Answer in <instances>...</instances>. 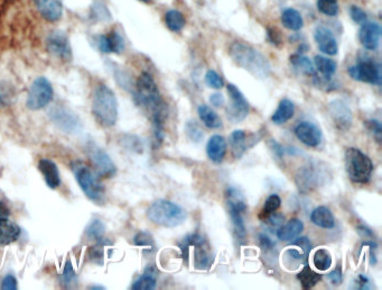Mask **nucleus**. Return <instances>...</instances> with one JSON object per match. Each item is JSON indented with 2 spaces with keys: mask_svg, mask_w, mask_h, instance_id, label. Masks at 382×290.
<instances>
[{
  "mask_svg": "<svg viewBox=\"0 0 382 290\" xmlns=\"http://www.w3.org/2000/svg\"><path fill=\"white\" fill-rule=\"evenodd\" d=\"M229 53L234 62L256 78L267 79L270 77L272 72L270 61L253 46L243 42H234L230 46Z\"/></svg>",
  "mask_w": 382,
  "mask_h": 290,
  "instance_id": "nucleus-1",
  "label": "nucleus"
},
{
  "mask_svg": "<svg viewBox=\"0 0 382 290\" xmlns=\"http://www.w3.org/2000/svg\"><path fill=\"white\" fill-rule=\"evenodd\" d=\"M92 114L103 128H112L118 121V99L113 90L107 84L96 87L92 97Z\"/></svg>",
  "mask_w": 382,
  "mask_h": 290,
  "instance_id": "nucleus-2",
  "label": "nucleus"
},
{
  "mask_svg": "<svg viewBox=\"0 0 382 290\" xmlns=\"http://www.w3.org/2000/svg\"><path fill=\"white\" fill-rule=\"evenodd\" d=\"M71 169L84 195L93 203L103 205L105 201V188L100 180L99 174H96L82 161H73Z\"/></svg>",
  "mask_w": 382,
  "mask_h": 290,
  "instance_id": "nucleus-3",
  "label": "nucleus"
},
{
  "mask_svg": "<svg viewBox=\"0 0 382 290\" xmlns=\"http://www.w3.org/2000/svg\"><path fill=\"white\" fill-rule=\"evenodd\" d=\"M134 95L136 101L151 111V115L156 114L158 111H166V105L161 97L156 82L149 72H143L138 77Z\"/></svg>",
  "mask_w": 382,
  "mask_h": 290,
  "instance_id": "nucleus-4",
  "label": "nucleus"
},
{
  "mask_svg": "<svg viewBox=\"0 0 382 290\" xmlns=\"http://www.w3.org/2000/svg\"><path fill=\"white\" fill-rule=\"evenodd\" d=\"M147 217L156 225L176 228L186 220V213L175 203L166 199H158L149 206Z\"/></svg>",
  "mask_w": 382,
  "mask_h": 290,
  "instance_id": "nucleus-5",
  "label": "nucleus"
},
{
  "mask_svg": "<svg viewBox=\"0 0 382 290\" xmlns=\"http://www.w3.org/2000/svg\"><path fill=\"white\" fill-rule=\"evenodd\" d=\"M345 163L347 176L355 184H366L371 178L374 163L360 150L354 147L347 149L345 151Z\"/></svg>",
  "mask_w": 382,
  "mask_h": 290,
  "instance_id": "nucleus-6",
  "label": "nucleus"
},
{
  "mask_svg": "<svg viewBox=\"0 0 382 290\" xmlns=\"http://www.w3.org/2000/svg\"><path fill=\"white\" fill-rule=\"evenodd\" d=\"M226 203H228L230 218L233 225L234 234L238 240H245L247 230H245L243 215L247 211V203L243 199V196L236 188H229L226 191Z\"/></svg>",
  "mask_w": 382,
  "mask_h": 290,
  "instance_id": "nucleus-7",
  "label": "nucleus"
},
{
  "mask_svg": "<svg viewBox=\"0 0 382 290\" xmlns=\"http://www.w3.org/2000/svg\"><path fill=\"white\" fill-rule=\"evenodd\" d=\"M54 97V90L49 79L40 77L35 79L28 90L26 106L30 111H41L49 106Z\"/></svg>",
  "mask_w": 382,
  "mask_h": 290,
  "instance_id": "nucleus-8",
  "label": "nucleus"
},
{
  "mask_svg": "<svg viewBox=\"0 0 382 290\" xmlns=\"http://www.w3.org/2000/svg\"><path fill=\"white\" fill-rule=\"evenodd\" d=\"M381 65L379 62L368 57H359L358 63L349 68V74L357 82L366 84H381Z\"/></svg>",
  "mask_w": 382,
  "mask_h": 290,
  "instance_id": "nucleus-9",
  "label": "nucleus"
},
{
  "mask_svg": "<svg viewBox=\"0 0 382 290\" xmlns=\"http://www.w3.org/2000/svg\"><path fill=\"white\" fill-rule=\"evenodd\" d=\"M46 50L52 57L63 62H71L73 59L72 48L68 34L61 30H55L46 36Z\"/></svg>",
  "mask_w": 382,
  "mask_h": 290,
  "instance_id": "nucleus-10",
  "label": "nucleus"
},
{
  "mask_svg": "<svg viewBox=\"0 0 382 290\" xmlns=\"http://www.w3.org/2000/svg\"><path fill=\"white\" fill-rule=\"evenodd\" d=\"M86 155L93 163L97 174L103 178H112L117 174V167L108 153L105 152L101 147H98L93 142H88L86 147Z\"/></svg>",
  "mask_w": 382,
  "mask_h": 290,
  "instance_id": "nucleus-11",
  "label": "nucleus"
},
{
  "mask_svg": "<svg viewBox=\"0 0 382 290\" xmlns=\"http://www.w3.org/2000/svg\"><path fill=\"white\" fill-rule=\"evenodd\" d=\"M228 94H229L230 103L226 108V115L231 122L241 123L247 118L250 106L247 99L234 84H228Z\"/></svg>",
  "mask_w": 382,
  "mask_h": 290,
  "instance_id": "nucleus-12",
  "label": "nucleus"
},
{
  "mask_svg": "<svg viewBox=\"0 0 382 290\" xmlns=\"http://www.w3.org/2000/svg\"><path fill=\"white\" fill-rule=\"evenodd\" d=\"M49 115L55 126L65 133H79L82 128L79 117L65 107H53Z\"/></svg>",
  "mask_w": 382,
  "mask_h": 290,
  "instance_id": "nucleus-13",
  "label": "nucleus"
},
{
  "mask_svg": "<svg viewBox=\"0 0 382 290\" xmlns=\"http://www.w3.org/2000/svg\"><path fill=\"white\" fill-rule=\"evenodd\" d=\"M328 114L335 128L342 132L349 130L352 126L353 115L350 107L342 99H334L328 104Z\"/></svg>",
  "mask_w": 382,
  "mask_h": 290,
  "instance_id": "nucleus-14",
  "label": "nucleus"
},
{
  "mask_svg": "<svg viewBox=\"0 0 382 290\" xmlns=\"http://www.w3.org/2000/svg\"><path fill=\"white\" fill-rule=\"evenodd\" d=\"M311 250H312V245H311V241L307 238H299V239L293 240L291 247L285 251L284 261L287 263V266L289 263L291 264L295 263L294 267L297 268L301 262L307 260Z\"/></svg>",
  "mask_w": 382,
  "mask_h": 290,
  "instance_id": "nucleus-15",
  "label": "nucleus"
},
{
  "mask_svg": "<svg viewBox=\"0 0 382 290\" xmlns=\"http://www.w3.org/2000/svg\"><path fill=\"white\" fill-rule=\"evenodd\" d=\"M295 135L307 147H316L322 143L323 133L320 128L311 122H301L295 128Z\"/></svg>",
  "mask_w": 382,
  "mask_h": 290,
  "instance_id": "nucleus-16",
  "label": "nucleus"
},
{
  "mask_svg": "<svg viewBox=\"0 0 382 290\" xmlns=\"http://www.w3.org/2000/svg\"><path fill=\"white\" fill-rule=\"evenodd\" d=\"M381 26L376 22H366L359 32V41L364 49L376 51L380 45Z\"/></svg>",
  "mask_w": 382,
  "mask_h": 290,
  "instance_id": "nucleus-17",
  "label": "nucleus"
},
{
  "mask_svg": "<svg viewBox=\"0 0 382 290\" xmlns=\"http://www.w3.org/2000/svg\"><path fill=\"white\" fill-rule=\"evenodd\" d=\"M96 46L105 55H110V53L120 55L125 50V41L118 32L112 30L108 34L98 36L96 38Z\"/></svg>",
  "mask_w": 382,
  "mask_h": 290,
  "instance_id": "nucleus-18",
  "label": "nucleus"
},
{
  "mask_svg": "<svg viewBox=\"0 0 382 290\" xmlns=\"http://www.w3.org/2000/svg\"><path fill=\"white\" fill-rule=\"evenodd\" d=\"M33 3L38 13L47 22H59L62 18L64 11L62 0H33Z\"/></svg>",
  "mask_w": 382,
  "mask_h": 290,
  "instance_id": "nucleus-19",
  "label": "nucleus"
},
{
  "mask_svg": "<svg viewBox=\"0 0 382 290\" xmlns=\"http://www.w3.org/2000/svg\"><path fill=\"white\" fill-rule=\"evenodd\" d=\"M314 38L318 49L320 52H323L324 55H337L339 46H337V38L330 28H326V26H318L315 30Z\"/></svg>",
  "mask_w": 382,
  "mask_h": 290,
  "instance_id": "nucleus-20",
  "label": "nucleus"
},
{
  "mask_svg": "<svg viewBox=\"0 0 382 290\" xmlns=\"http://www.w3.org/2000/svg\"><path fill=\"white\" fill-rule=\"evenodd\" d=\"M38 170L43 176L46 186L51 189H57L61 186V174L59 167L54 161L50 159H41L38 161Z\"/></svg>",
  "mask_w": 382,
  "mask_h": 290,
  "instance_id": "nucleus-21",
  "label": "nucleus"
},
{
  "mask_svg": "<svg viewBox=\"0 0 382 290\" xmlns=\"http://www.w3.org/2000/svg\"><path fill=\"white\" fill-rule=\"evenodd\" d=\"M21 238V228L8 217H0V247L15 243Z\"/></svg>",
  "mask_w": 382,
  "mask_h": 290,
  "instance_id": "nucleus-22",
  "label": "nucleus"
},
{
  "mask_svg": "<svg viewBox=\"0 0 382 290\" xmlns=\"http://www.w3.org/2000/svg\"><path fill=\"white\" fill-rule=\"evenodd\" d=\"M318 169L313 166L303 167L296 177V184L301 191H310L320 184Z\"/></svg>",
  "mask_w": 382,
  "mask_h": 290,
  "instance_id": "nucleus-23",
  "label": "nucleus"
},
{
  "mask_svg": "<svg viewBox=\"0 0 382 290\" xmlns=\"http://www.w3.org/2000/svg\"><path fill=\"white\" fill-rule=\"evenodd\" d=\"M304 230V223L299 218H291L287 223L280 225L276 230V236L278 240L283 242H291L296 239L297 236L301 235Z\"/></svg>",
  "mask_w": 382,
  "mask_h": 290,
  "instance_id": "nucleus-24",
  "label": "nucleus"
},
{
  "mask_svg": "<svg viewBox=\"0 0 382 290\" xmlns=\"http://www.w3.org/2000/svg\"><path fill=\"white\" fill-rule=\"evenodd\" d=\"M207 155L212 162L221 163L226 155V141L224 136L213 135L207 144Z\"/></svg>",
  "mask_w": 382,
  "mask_h": 290,
  "instance_id": "nucleus-25",
  "label": "nucleus"
},
{
  "mask_svg": "<svg viewBox=\"0 0 382 290\" xmlns=\"http://www.w3.org/2000/svg\"><path fill=\"white\" fill-rule=\"evenodd\" d=\"M311 221L314 225L331 230L335 226V218L331 209L326 206H318L311 214Z\"/></svg>",
  "mask_w": 382,
  "mask_h": 290,
  "instance_id": "nucleus-26",
  "label": "nucleus"
},
{
  "mask_svg": "<svg viewBox=\"0 0 382 290\" xmlns=\"http://www.w3.org/2000/svg\"><path fill=\"white\" fill-rule=\"evenodd\" d=\"M294 114H295V106H294L293 101L285 98V99L280 101L277 109H276L274 115H272V123H274L276 125L285 124L288 121L293 118Z\"/></svg>",
  "mask_w": 382,
  "mask_h": 290,
  "instance_id": "nucleus-27",
  "label": "nucleus"
},
{
  "mask_svg": "<svg viewBox=\"0 0 382 290\" xmlns=\"http://www.w3.org/2000/svg\"><path fill=\"white\" fill-rule=\"evenodd\" d=\"M230 147L236 159H240L248 149L247 133L243 130H236L229 136Z\"/></svg>",
  "mask_w": 382,
  "mask_h": 290,
  "instance_id": "nucleus-28",
  "label": "nucleus"
},
{
  "mask_svg": "<svg viewBox=\"0 0 382 290\" xmlns=\"http://www.w3.org/2000/svg\"><path fill=\"white\" fill-rule=\"evenodd\" d=\"M197 113H199V118L202 121L203 124L207 128L218 130V128H222V121H221L220 116L211 107L201 105L197 109Z\"/></svg>",
  "mask_w": 382,
  "mask_h": 290,
  "instance_id": "nucleus-29",
  "label": "nucleus"
},
{
  "mask_svg": "<svg viewBox=\"0 0 382 290\" xmlns=\"http://www.w3.org/2000/svg\"><path fill=\"white\" fill-rule=\"evenodd\" d=\"M314 65L318 72L325 79H331L337 72V65L335 61L323 55H316L314 59Z\"/></svg>",
  "mask_w": 382,
  "mask_h": 290,
  "instance_id": "nucleus-30",
  "label": "nucleus"
},
{
  "mask_svg": "<svg viewBox=\"0 0 382 290\" xmlns=\"http://www.w3.org/2000/svg\"><path fill=\"white\" fill-rule=\"evenodd\" d=\"M105 223L99 220V218L92 220L89 225L86 226V230H84V236H86V240L93 242V243H97V242L105 239Z\"/></svg>",
  "mask_w": 382,
  "mask_h": 290,
  "instance_id": "nucleus-31",
  "label": "nucleus"
},
{
  "mask_svg": "<svg viewBox=\"0 0 382 290\" xmlns=\"http://www.w3.org/2000/svg\"><path fill=\"white\" fill-rule=\"evenodd\" d=\"M282 23L288 30H299L303 28L304 22L296 9H287L282 13Z\"/></svg>",
  "mask_w": 382,
  "mask_h": 290,
  "instance_id": "nucleus-32",
  "label": "nucleus"
},
{
  "mask_svg": "<svg viewBox=\"0 0 382 290\" xmlns=\"http://www.w3.org/2000/svg\"><path fill=\"white\" fill-rule=\"evenodd\" d=\"M297 279L301 282V287L304 288V289H312L322 279V276L312 270V268L306 264L304 268L301 269V272L297 274Z\"/></svg>",
  "mask_w": 382,
  "mask_h": 290,
  "instance_id": "nucleus-33",
  "label": "nucleus"
},
{
  "mask_svg": "<svg viewBox=\"0 0 382 290\" xmlns=\"http://www.w3.org/2000/svg\"><path fill=\"white\" fill-rule=\"evenodd\" d=\"M294 68L305 76H315V65L308 57L303 55H294L291 57Z\"/></svg>",
  "mask_w": 382,
  "mask_h": 290,
  "instance_id": "nucleus-34",
  "label": "nucleus"
},
{
  "mask_svg": "<svg viewBox=\"0 0 382 290\" xmlns=\"http://www.w3.org/2000/svg\"><path fill=\"white\" fill-rule=\"evenodd\" d=\"M157 279L156 274L154 270H147L145 274H141V276L136 280L134 284H132V289L134 290H153L156 288Z\"/></svg>",
  "mask_w": 382,
  "mask_h": 290,
  "instance_id": "nucleus-35",
  "label": "nucleus"
},
{
  "mask_svg": "<svg viewBox=\"0 0 382 290\" xmlns=\"http://www.w3.org/2000/svg\"><path fill=\"white\" fill-rule=\"evenodd\" d=\"M313 263L318 272H328L332 266V255L326 249L316 250L313 255Z\"/></svg>",
  "mask_w": 382,
  "mask_h": 290,
  "instance_id": "nucleus-36",
  "label": "nucleus"
},
{
  "mask_svg": "<svg viewBox=\"0 0 382 290\" xmlns=\"http://www.w3.org/2000/svg\"><path fill=\"white\" fill-rule=\"evenodd\" d=\"M165 23L167 28H170L172 32H180L185 25V18L183 15L180 14L178 11H168L165 16Z\"/></svg>",
  "mask_w": 382,
  "mask_h": 290,
  "instance_id": "nucleus-37",
  "label": "nucleus"
},
{
  "mask_svg": "<svg viewBox=\"0 0 382 290\" xmlns=\"http://www.w3.org/2000/svg\"><path fill=\"white\" fill-rule=\"evenodd\" d=\"M14 87L8 82H0V108L11 106L15 101Z\"/></svg>",
  "mask_w": 382,
  "mask_h": 290,
  "instance_id": "nucleus-38",
  "label": "nucleus"
},
{
  "mask_svg": "<svg viewBox=\"0 0 382 290\" xmlns=\"http://www.w3.org/2000/svg\"><path fill=\"white\" fill-rule=\"evenodd\" d=\"M205 245L202 247H194L195 249V267L199 270H207L210 269V267L212 266V258L211 255L207 252V250L204 249Z\"/></svg>",
  "mask_w": 382,
  "mask_h": 290,
  "instance_id": "nucleus-39",
  "label": "nucleus"
},
{
  "mask_svg": "<svg viewBox=\"0 0 382 290\" xmlns=\"http://www.w3.org/2000/svg\"><path fill=\"white\" fill-rule=\"evenodd\" d=\"M318 9L320 14L325 16H337L339 13L337 0H318Z\"/></svg>",
  "mask_w": 382,
  "mask_h": 290,
  "instance_id": "nucleus-40",
  "label": "nucleus"
},
{
  "mask_svg": "<svg viewBox=\"0 0 382 290\" xmlns=\"http://www.w3.org/2000/svg\"><path fill=\"white\" fill-rule=\"evenodd\" d=\"M76 280V272L73 268L71 261H66L64 269H63L62 276L59 277V281L63 287L69 289V287H72L74 285V281Z\"/></svg>",
  "mask_w": 382,
  "mask_h": 290,
  "instance_id": "nucleus-41",
  "label": "nucleus"
},
{
  "mask_svg": "<svg viewBox=\"0 0 382 290\" xmlns=\"http://www.w3.org/2000/svg\"><path fill=\"white\" fill-rule=\"evenodd\" d=\"M105 243H107V242L103 239L101 240V241L95 243L93 247H90L88 255H89L90 260H91L92 262L98 263V264H103V260H105Z\"/></svg>",
  "mask_w": 382,
  "mask_h": 290,
  "instance_id": "nucleus-42",
  "label": "nucleus"
},
{
  "mask_svg": "<svg viewBox=\"0 0 382 290\" xmlns=\"http://www.w3.org/2000/svg\"><path fill=\"white\" fill-rule=\"evenodd\" d=\"M185 132L191 138L192 141L195 142V143H199L202 142L203 138H204V133L203 130L199 128V125L194 121H190V122L186 123Z\"/></svg>",
  "mask_w": 382,
  "mask_h": 290,
  "instance_id": "nucleus-43",
  "label": "nucleus"
},
{
  "mask_svg": "<svg viewBox=\"0 0 382 290\" xmlns=\"http://www.w3.org/2000/svg\"><path fill=\"white\" fill-rule=\"evenodd\" d=\"M280 205H282V201H280L279 196L270 195V197L267 199V201H265L264 209H262L260 217L266 218L268 215L276 212V211L279 208Z\"/></svg>",
  "mask_w": 382,
  "mask_h": 290,
  "instance_id": "nucleus-44",
  "label": "nucleus"
},
{
  "mask_svg": "<svg viewBox=\"0 0 382 290\" xmlns=\"http://www.w3.org/2000/svg\"><path fill=\"white\" fill-rule=\"evenodd\" d=\"M204 80L207 87L212 88V89H221L224 86V79L221 78L214 70L207 71Z\"/></svg>",
  "mask_w": 382,
  "mask_h": 290,
  "instance_id": "nucleus-45",
  "label": "nucleus"
},
{
  "mask_svg": "<svg viewBox=\"0 0 382 290\" xmlns=\"http://www.w3.org/2000/svg\"><path fill=\"white\" fill-rule=\"evenodd\" d=\"M134 245H137V247L153 249L154 245H155V241H154L153 236L151 235V233L139 232L134 238Z\"/></svg>",
  "mask_w": 382,
  "mask_h": 290,
  "instance_id": "nucleus-46",
  "label": "nucleus"
},
{
  "mask_svg": "<svg viewBox=\"0 0 382 290\" xmlns=\"http://www.w3.org/2000/svg\"><path fill=\"white\" fill-rule=\"evenodd\" d=\"M366 128L370 130V133L374 135V140L377 141V143H381L382 141V126L381 123L378 122L377 120L366 121Z\"/></svg>",
  "mask_w": 382,
  "mask_h": 290,
  "instance_id": "nucleus-47",
  "label": "nucleus"
},
{
  "mask_svg": "<svg viewBox=\"0 0 382 290\" xmlns=\"http://www.w3.org/2000/svg\"><path fill=\"white\" fill-rule=\"evenodd\" d=\"M351 18L358 24H364L368 21V15L364 9H361L358 6H352L350 9Z\"/></svg>",
  "mask_w": 382,
  "mask_h": 290,
  "instance_id": "nucleus-48",
  "label": "nucleus"
},
{
  "mask_svg": "<svg viewBox=\"0 0 382 290\" xmlns=\"http://www.w3.org/2000/svg\"><path fill=\"white\" fill-rule=\"evenodd\" d=\"M18 288L16 277L14 274H7L4 277L3 282H1V289L4 290H16Z\"/></svg>",
  "mask_w": 382,
  "mask_h": 290,
  "instance_id": "nucleus-49",
  "label": "nucleus"
},
{
  "mask_svg": "<svg viewBox=\"0 0 382 290\" xmlns=\"http://www.w3.org/2000/svg\"><path fill=\"white\" fill-rule=\"evenodd\" d=\"M259 243L265 251H270L274 247V242L267 234L261 233L259 235Z\"/></svg>",
  "mask_w": 382,
  "mask_h": 290,
  "instance_id": "nucleus-50",
  "label": "nucleus"
},
{
  "mask_svg": "<svg viewBox=\"0 0 382 290\" xmlns=\"http://www.w3.org/2000/svg\"><path fill=\"white\" fill-rule=\"evenodd\" d=\"M139 142L141 141H140L139 138H138L137 136H125L124 141H122V145L128 147V149L134 150V151H138V145H135V143H139ZM140 147V149H141V147Z\"/></svg>",
  "mask_w": 382,
  "mask_h": 290,
  "instance_id": "nucleus-51",
  "label": "nucleus"
},
{
  "mask_svg": "<svg viewBox=\"0 0 382 290\" xmlns=\"http://www.w3.org/2000/svg\"><path fill=\"white\" fill-rule=\"evenodd\" d=\"M266 218L272 226L283 225L284 221H285V217L283 216V214H276V213L268 215Z\"/></svg>",
  "mask_w": 382,
  "mask_h": 290,
  "instance_id": "nucleus-52",
  "label": "nucleus"
},
{
  "mask_svg": "<svg viewBox=\"0 0 382 290\" xmlns=\"http://www.w3.org/2000/svg\"><path fill=\"white\" fill-rule=\"evenodd\" d=\"M328 280L333 284V285L337 286L341 285L342 279H343V276H342L341 268H337L333 272H330L328 276Z\"/></svg>",
  "mask_w": 382,
  "mask_h": 290,
  "instance_id": "nucleus-53",
  "label": "nucleus"
},
{
  "mask_svg": "<svg viewBox=\"0 0 382 290\" xmlns=\"http://www.w3.org/2000/svg\"><path fill=\"white\" fill-rule=\"evenodd\" d=\"M210 101L211 104H212V106L214 107H222L224 105V103H226V101H224V97L222 94H220V92H216V94H213V95L210 96Z\"/></svg>",
  "mask_w": 382,
  "mask_h": 290,
  "instance_id": "nucleus-54",
  "label": "nucleus"
},
{
  "mask_svg": "<svg viewBox=\"0 0 382 290\" xmlns=\"http://www.w3.org/2000/svg\"><path fill=\"white\" fill-rule=\"evenodd\" d=\"M370 281H369L368 278L366 277L361 276L358 277V279H357V289H370Z\"/></svg>",
  "mask_w": 382,
  "mask_h": 290,
  "instance_id": "nucleus-55",
  "label": "nucleus"
},
{
  "mask_svg": "<svg viewBox=\"0 0 382 290\" xmlns=\"http://www.w3.org/2000/svg\"><path fill=\"white\" fill-rule=\"evenodd\" d=\"M270 147H272V150H274V152L276 153V155H278V157H282L284 155V150L283 147H280L279 144L277 143V142L274 141H270Z\"/></svg>",
  "mask_w": 382,
  "mask_h": 290,
  "instance_id": "nucleus-56",
  "label": "nucleus"
},
{
  "mask_svg": "<svg viewBox=\"0 0 382 290\" xmlns=\"http://www.w3.org/2000/svg\"><path fill=\"white\" fill-rule=\"evenodd\" d=\"M358 230L359 233H360L362 236H368V238H370V239H374V232H372L370 228H366V226H360V228H358Z\"/></svg>",
  "mask_w": 382,
  "mask_h": 290,
  "instance_id": "nucleus-57",
  "label": "nucleus"
},
{
  "mask_svg": "<svg viewBox=\"0 0 382 290\" xmlns=\"http://www.w3.org/2000/svg\"><path fill=\"white\" fill-rule=\"evenodd\" d=\"M9 211L7 207L4 206V203H0V217H8Z\"/></svg>",
  "mask_w": 382,
  "mask_h": 290,
  "instance_id": "nucleus-58",
  "label": "nucleus"
},
{
  "mask_svg": "<svg viewBox=\"0 0 382 290\" xmlns=\"http://www.w3.org/2000/svg\"><path fill=\"white\" fill-rule=\"evenodd\" d=\"M140 1H143V3H151V0H140Z\"/></svg>",
  "mask_w": 382,
  "mask_h": 290,
  "instance_id": "nucleus-59",
  "label": "nucleus"
}]
</instances>
